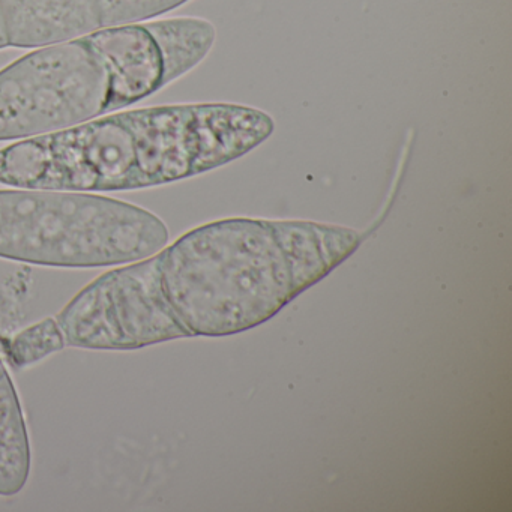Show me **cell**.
<instances>
[{"label": "cell", "instance_id": "30bf717a", "mask_svg": "<svg viewBox=\"0 0 512 512\" xmlns=\"http://www.w3.org/2000/svg\"><path fill=\"white\" fill-rule=\"evenodd\" d=\"M31 473V446L19 395L10 374L0 377V496H16Z\"/></svg>", "mask_w": 512, "mask_h": 512}, {"label": "cell", "instance_id": "52a82bcc", "mask_svg": "<svg viewBox=\"0 0 512 512\" xmlns=\"http://www.w3.org/2000/svg\"><path fill=\"white\" fill-rule=\"evenodd\" d=\"M8 46L41 49L101 28L98 0H0Z\"/></svg>", "mask_w": 512, "mask_h": 512}, {"label": "cell", "instance_id": "7a4b0ae2", "mask_svg": "<svg viewBox=\"0 0 512 512\" xmlns=\"http://www.w3.org/2000/svg\"><path fill=\"white\" fill-rule=\"evenodd\" d=\"M164 293L191 337H224L266 322L295 298L272 221L230 218L160 251Z\"/></svg>", "mask_w": 512, "mask_h": 512}, {"label": "cell", "instance_id": "ba28073f", "mask_svg": "<svg viewBox=\"0 0 512 512\" xmlns=\"http://www.w3.org/2000/svg\"><path fill=\"white\" fill-rule=\"evenodd\" d=\"M202 170L224 166L244 157L275 130L274 119L262 110L235 104H197Z\"/></svg>", "mask_w": 512, "mask_h": 512}, {"label": "cell", "instance_id": "6da1fadb", "mask_svg": "<svg viewBox=\"0 0 512 512\" xmlns=\"http://www.w3.org/2000/svg\"><path fill=\"white\" fill-rule=\"evenodd\" d=\"M203 173L197 104L110 113L0 149V184L34 190H139Z\"/></svg>", "mask_w": 512, "mask_h": 512}, {"label": "cell", "instance_id": "4fadbf2b", "mask_svg": "<svg viewBox=\"0 0 512 512\" xmlns=\"http://www.w3.org/2000/svg\"><path fill=\"white\" fill-rule=\"evenodd\" d=\"M8 40L7 32H5L4 19H2V13H0V50L7 49Z\"/></svg>", "mask_w": 512, "mask_h": 512}, {"label": "cell", "instance_id": "8fae6325", "mask_svg": "<svg viewBox=\"0 0 512 512\" xmlns=\"http://www.w3.org/2000/svg\"><path fill=\"white\" fill-rule=\"evenodd\" d=\"M65 343L58 320L46 319L11 338L4 350L14 368H26L64 349Z\"/></svg>", "mask_w": 512, "mask_h": 512}, {"label": "cell", "instance_id": "5b68a950", "mask_svg": "<svg viewBox=\"0 0 512 512\" xmlns=\"http://www.w3.org/2000/svg\"><path fill=\"white\" fill-rule=\"evenodd\" d=\"M56 320L80 349L136 350L191 337L164 293L160 253L92 281Z\"/></svg>", "mask_w": 512, "mask_h": 512}, {"label": "cell", "instance_id": "277c9868", "mask_svg": "<svg viewBox=\"0 0 512 512\" xmlns=\"http://www.w3.org/2000/svg\"><path fill=\"white\" fill-rule=\"evenodd\" d=\"M109 97L106 71L85 38L41 47L0 71V142L100 118Z\"/></svg>", "mask_w": 512, "mask_h": 512}, {"label": "cell", "instance_id": "7c38bea8", "mask_svg": "<svg viewBox=\"0 0 512 512\" xmlns=\"http://www.w3.org/2000/svg\"><path fill=\"white\" fill-rule=\"evenodd\" d=\"M188 0H98L101 28L139 25L181 7Z\"/></svg>", "mask_w": 512, "mask_h": 512}, {"label": "cell", "instance_id": "3957f363", "mask_svg": "<svg viewBox=\"0 0 512 512\" xmlns=\"http://www.w3.org/2000/svg\"><path fill=\"white\" fill-rule=\"evenodd\" d=\"M169 242L146 209L80 191H0V257L56 268H104L148 259Z\"/></svg>", "mask_w": 512, "mask_h": 512}, {"label": "cell", "instance_id": "8992f818", "mask_svg": "<svg viewBox=\"0 0 512 512\" xmlns=\"http://www.w3.org/2000/svg\"><path fill=\"white\" fill-rule=\"evenodd\" d=\"M109 80V113L163 89V64L143 23L100 28L85 37Z\"/></svg>", "mask_w": 512, "mask_h": 512}, {"label": "cell", "instance_id": "5bb4252c", "mask_svg": "<svg viewBox=\"0 0 512 512\" xmlns=\"http://www.w3.org/2000/svg\"><path fill=\"white\" fill-rule=\"evenodd\" d=\"M5 373H7V370H5L4 362H2V358H0V377L4 376Z\"/></svg>", "mask_w": 512, "mask_h": 512}, {"label": "cell", "instance_id": "9c48e42d", "mask_svg": "<svg viewBox=\"0 0 512 512\" xmlns=\"http://www.w3.org/2000/svg\"><path fill=\"white\" fill-rule=\"evenodd\" d=\"M163 64V88L196 68L215 43L212 23L193 17L145 23Z\"/></svg>", "mask_w": 512, "mask_h": 512}]
</instances>
